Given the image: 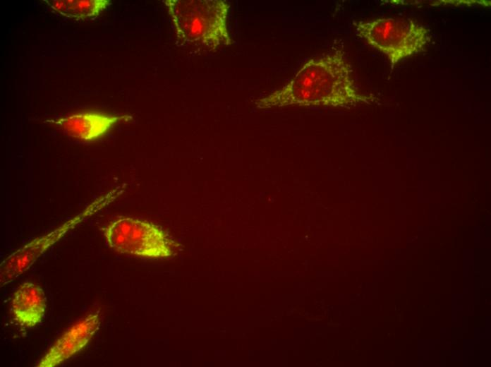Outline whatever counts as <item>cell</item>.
Returning a JSON list of instances; mask_svg holds the SVG:
<instances>
[{"mask_svg":"<svg viewBox=\"0 0 491 367\" xmlns=\"http://www.w3.org/2000/svg\"><path fill=\"white\" fill-rule=\"evenodd\" d=\"M372 95L361 93L352 78L344 52L336 50L310 59L284 87L257 100L256 107L289 106L347 107L370 103Z\"/></svg>","mask_w":491,"mask_h":367,"instance_id":"1","label":"cell"},{"mask_svg":"<svg viewBox=\"0 0 491 367\" xmlns=\"http://www.w3.org/2000/svg\"><path fill=\"white\" fill-rule=\"evenodd\" d=\"M177 38L193 47L214 50L232 40L226 20L229 4L223 0H164Z\"/></svg>","mask_w":491,"mask_h":367,"instance_id":"2","label":"cell"},{"mask_svg":"<svg viewBox=\"0 0 491 367\" xmlns=\"http://www.w3.org/2000/svg\"><path fill=\"white\" fill-rule=\"evenodd\" d=\"M356 34L386 55L391 68L424 49L430 42L428 29L411 20L382 18L353 21Z\"/></svg>","mask_w":491,"mask_h":367,"instance_id":"3","label":"cell"},{"mask_svg":"<svg viewBox=\"0 0 491 367\" xmlns=\"http://www.w3.org/2000/svg\"><path fill=\"white\" fill-rule=\"evenodd\" d=\"M102 230L109 247L121 253L152 258L173 253L172 243L165 232L147 221L121 217Z\"/></svg>","mask_w":491,"mask_h":367,"instance_id":"4","label":"cell"},{"mask_svg":"<svg viewBox=\"0 0 491 367\" xmlns=\"http://www.w3.org/2000/svg\"><path fill=\"white\" fill-rule=\"evenodd\" d=\"M116 187L90 203L83 211L54 231L37 237L18 248L4 260L0 265V284L11 283L26 272L37 259L69 230L81 222L102 210L112 203L123 191Z\"/></svg>","mask_w":491,"mask_h":367,"instance_id":"5","label":"cell"},{"mask_svg":"<svg viewBox=\"0 0 491 367\" xmlns=\"http://www.w3.org/2000/svg\"><path fill=\"white\" fill-rule=\"evenodd\" d=\"M97 312L90 313L69 327L41 359L37 366L54 367L81 351L99 329Z\"/></svg>","mask_w":491,"mask_h":367,"instance_id":"6","label":"cell"},{"mask_svg":"<svg viewBox=\"0 0 491 367\" xmlns=\"http://www.w3.org/2000/svg\"><path fill=\"white\" fill-rule=\"evenodd\" d=\"M128 116H113L97 112L71 114L49 123L59 125L68 136L84 141H92L103 136L115 124Z\"/></svg>","mask_w":491,"mask_h":367,"instance_id":"7","label":"cell"},{"mask_svg":"<svg viewBox=\"0 0 491 367\" xmlns=\"http://www.w3.org/2000/svg\"><path fill=\"white\" fill-rule=\"evenodd\" d=\"M47 299L43 289L38 285L26 282L13 293L11 311L15 320L22 326L32 327L44 318Z\"/></svg>","mask_w":491,"mask_h":367,"instance_id":"8","label":"cell"},{"mask_svg":"<svg viewBox=\"0 0 491 367\" xmlns=\"http://www.w3.org/2000/svg\"><path fill=\"white\" fill-rule=\"evenodd\" d=\"M70 3L68 17L77 20L97 16L111 4L109 0H70Z\"/></svg>","mask_w":491,"mask_h":367,"instance_id":"9","label":"cell"},{"mask_svg":"<svg viewBox=\"0 0 491 367\" xmlns=\"http://www.w3.org/2000/svg\"><path fill=\"white\" fill-rule=\"evenodd\" d=\"M44 2L54 11L60 15L68 17L70 11V0H44Z\"/></svg>","mask_w":491,"mask_h":367,"instance_id":"10","label":"cell"}]
</instances>
